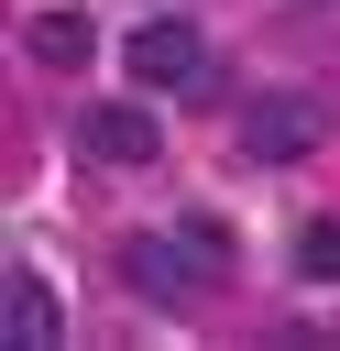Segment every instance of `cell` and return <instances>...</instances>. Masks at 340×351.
<instances>
[{"label": "cell", "instance_id": "6", "mask_svg": "<svg viewBox=\"0 0 340 351\" xmlns=\"http://www.w3.org/2000/svg\"><path fill=\"white\" fill-rule=\"evenodd\" d=\"M22 55H33V66H55V77H77V66L99 55V22H88L77 0H55V11H33V22H22Z\"/></svg>", "mask_w": 340, "mask_h": 351}, {"label": "cell", "instance_id": "3", "mask_svg": "<svg viewBox=\"0 0 340 351\" xmlns=\"http://www.w3.org/2000/svg\"><path fill=\"white\" fill-rule=\"evenodd\" d=\"M318 143H329V110H318L307 88H274V99L241 110V165H296V154H318Z\"/></svg>", "mask_w": 340, "mask_h": 351}, {"label": "cell", "instance_id": "1", "mask_svg": "<svg viewBox=\"0 0 340 351\" xmlns=\"http://www.w3.org/2000/svg\"><path fill=\"white\" fill-rule=\"evenodd\" d=\"M121 285L154 296V307H197V296H219L230 274H219L186 230H132V241H121Z\"/></svg>", "mask_w": 340, "mask_h": 351}, {"label": "cell", "instance_id": "5", "mask_svg": "<svg viewBox=\"0 0 340 351\" xmlns=\"http://www.w3.org/2000/svg\"><path fill=\"white\" fill-rule=\"evenodd\" d=\"M0 340H11V351H55V340H66L55 285H44L33 263H11V274H0Z\"/></svg>", "mask_w": 340, "mask_h": 351}, {"label": "cell", "instance_id": "2", "mask_svg": "<svg viewBox=\"0 0 340 351\" xmlns=\"http://www.w3.org/2000/svg\"><path fill=\"white\" fill-rule=\"evenodd\" d=\"M121 66H132L143 88H165V99H197V88H208V44H197L186 11H154L143 33H121Z\"/></svg>", "mask_w": 340, "mask_h": 351}, {"label": "cell", "instance_id": "4", "mask_svg": "<svg viewBox=\"0 0 340 351\" xmlns=\"http://www.w3.org/2000/svg\"><path fill=\"white\" fill-rule=\"evenodd\" d=\"M77 154L132 176V165H154V154H165V121H154L143 99H88V110H77Z\"/></svg>", "mask_w": 340, "mask_h": 351}, {"label": "cell", "instance_id": "7", "mask_svg": "<svg viewBox=\"0 0 340 351\" xmlns=\"http://www.w3.org/2000/svg\"><path fill=\"white\" fill-rule=\"evenodd\" d=\"M296 274L307 285H340V219H307L296 230Z\"/></svg>", "mask_w": 340, "mask_h": 351}]
</instances>
